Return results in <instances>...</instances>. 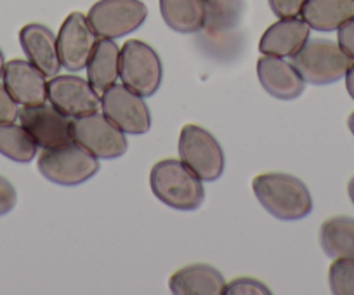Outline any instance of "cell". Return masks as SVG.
<instances>
[{"mask_svg":"<svg viewBox=\"0 0 354 295\" xmlns=\"http://www.w3.org/2000/svg\"><path fill=\"white\" fill-rule=\"evenodd\" d=\"M337 42L342 47L344 53L354 61V19H351L337 30Z\"/></svg>","mask_w":354,"mask_h":295,"instance_id":"obj_29","label":"cell"},{"mask_svg":"<svg viewBox=\"0 0 354 295\" xmlns=\"http://www.w3.org/2000/svg\"><path fill=\"white\" fill-rule=\"evenodd\" d=\"M205 8V32L212 37L231 32L243 15V0H202Z\"/></svg>","mask_w":354,"mask_h":295,"instance_id":"obj_23","label":"cell"},{"mask_svg":"<svg viewBox=\"0 0 354 295\" xmlns=\"http://www.w3.org/2000/svg\"><path fill=\"white\" fill-rule=\"evenodd\" d=\"M344 79H346L347 93H349V96L354 99V63L349 66V70H347V73Z\"/></svg>","mask_w":354,"mask_h":295,"instance_id":"obj_30","label":"cell"},{"mask_svg":"<svg viewBox=\"0 0 354 295\" xmlns=\"http://www.w3.org/2000/svg\"><path fill=\"white\" fill-rule=\"evenodd\" d=\"M224 294L226 295H270L271 290L268 288V285L262 283L261 280H255V278H236V280L226 283L224 288Z\"/></svg>","mask_w":354,"mask_h":295,"instance_id":"obj_25","label":"cell"},{"mask_svg":"<svg viewBox=\"0 0 354 295\" xmlns=\"http://www.w3.org/2000/svg\"><path fill=\"white\" fill-rule=\"evenodd\" d=\"M302 19L316 32H335L354 19V0H306Z\"/></svg>","mask_w":354,"mask_h":295,"instance_id":"obj_19","label":"cell"},{"mask_svg":"<svg viewBox=\"0 0 354 295\" xmlns=\"http://www.w3.org/2000/svg\"><path fill=\"white\" fill-rule=\"evenodd\" d=\"M122 84L142 97L158 93L163 79V64L158 53L142 40L131 39L122 46L118 61Z\"/></svg>","mask_w":354,"mask_h":295,"instance_id":"obj_5","label":"cell"},{"mask_svg":"<svg viewBox=\"0 0 354 295\" xmlns=\"http://www.w3.org/2000/svg\"><path fill=\"white\" fill-rule=\"evenodd\" d=\"M306 0H268L277 18H297Z\"/></svg>","mask_w":354,"mask_h":295,"instance_id":"obj_26","label":"cell"},{"mask_svg":"<svg viewBox=\"0 0 354 295\" xmlns=\"http://www.w3.org/2000/svg\"><path fill=\"white\" fill-rule=\"evenodd\" d=\"M149 186L156 198L176 210H196L203 203V181L181 160H160L149 172Z\"/></svg>","mask_w":354,"mask_h":295,"instance_id":"obj_2","label":"cell"},{"mask_svg":"<svg viewBox=\"0 0 354 295\" xmlns=\"http://www.w3.org/2000/svg\"><path fill=\"white\" fill-rule=\"evenodd\" d=\"M290 63L306 84L328 86L346 77L353 59L344 53L339 42L326 39H309L301 47V50L292 56Z\"/></svg>","mask_w":354,"mask_h":295,"instance_id":"obj_3","label":"cell"},{"mask_svg":"<svg viewBox=\"0 0 354 295\" xmlns=\"http://www.w3.org/2000/svg\"><path fill=\"white\" fill-rule=\"evenodd\" d=\"M37 167L40 174L54 184L78 186L97 174L100 158L71 141L57 148L44 150Z\"/></svg>","mask_w":354,"mask_h":295,"instance_id":"obj_4","label":"cell"},{"mask_svg":"<svg viewBox=\"0 0 354 295\" xmlns=\"http://www.w3.org/2000/svg\"><path fill=\"white\" fill-rule=\"evenodd\" d=\"M18 120L42 150H50L73 141L71 118L56 110L53 104L23 106L18 111Z\"/></svg>","mask_w":354,"mask_h":295,"instance_id":"obj_11","label":"cell"},{"mask_svg":"<svg viewBox=\"0 0 354 295\" xmlns=\"http://www.w3.org/2000/svg\"><path fill=\"white\" fill-rule=\"evenodd\" d=\"M347 195H349L351 202H353V205H354V175L351 178L349 184H347Z\"/></svg>","mask_w":354,"mask_h":295,"instance_id":"obj_31","label":"cell"},{"mask_svg":"<svg viewBox=\"0 0 354 295\" xmlns=\"http://www.w3.org/2000/svg\"><path fill=\"white\" fill-rule=\"evenodd\" d=\"M148 16L141 0H100L88 9L87 19L100 39H120L136 32Z\"/></svg>","mask_w":354,"mask_h":295,"instance_id":"obj_8","label":"cell"},{"mask_svg":"<svg viewBox=\"0 0 354 295\" xmlns=\"http://www.w3.org/2000/svg\"><path fill=\"white\" fill-rule=\"evenodd\" d=\"M255 198L280 220H301L313 210V196L299 178L283 172H266L252 181Z\"/></svg>","mask_w":354,"mask_h":295,"instance_id":"obj_1","label":"cell"},{"mask_svg":"<svg viewBox=\"0 0 354 295\" xmlns=\"http://www.w3.org/2000/svg\"><path fill=\"white\" fill-rule=\"evenodd\" d=\"M328 285L332 294L354 295V259H333L328 269Z\"/></svg>","mask_w":354,"mask_h":295,"instance_id":"obj_24","label":"cell"},{"mask_svg":"<svg viewBox=\"0 0 354 295\" xmlns=\"http://www.w3.org/2000/svg\"><path fill=\"white\" fill-rule=\"evenodd\" d=\"M2 82L21 106H37L47 101V77L30 61L12 59L6 63Z\"/></svg>","mask_w":354,"mask_h":295,"instance_id":"obj_13","label":"cell"},{"mask_svg":"<svg viewBox=\"0 0 354 295\" xmlns=\"http://www.w3.org/2000/svg\"><path fill=\"white\" fill-rule=\"evenodd\" d=\"M179 158L202 181L212 182L224 172V151L207 129L188 124L179 134Z\"/></svg>","mask_w":354,"mask_h":295,"instance_id":"obj_6","label":"cell"},{"mask_svg":"<svg viewBox=\"0 0 354 295\" xmlns=\"http://www.w3.org/2000/svg\"><path fill=\"white\" fill-rule=\"evenodd\" d=\"M47 99L70 118L84 117L101 110V96L87 79L77 75H56L47 82Z\"/></svg>","mask_w":354,"mask_h":295,"instance_id":"obj_10","label":"cell"},{"mask_svg":"<svg viewBox=\"0 0 354 295\" xmlns=\"http://www.w3.org/2000/svg\"><path fill=\"white\" fill-rule=\"evenodd\" d=\"M120 47L113 39H97L93 54L87 61V80L97 94H103L117 84Z\"/></svg>","mask_w":354,"mask_h":295,"instance_id":"obj_18","label":"cell"},{"mask_svg":"<svg viewBox=\"0 0 354 295\" xmlns=\"http://www.w3.org/2000/svg\"><path fill=\"white\" fill-rule=\"evenodd\" d=\"M319 245L330 259H354V219L335 216L326 219L319 228Z\"/></svg>","mask_w":354,"mask_h":295,"instance_id":"obj_21","label":"cell"},{"mask_svg":"<svg viewBox=\"0 0 354 295\" xmlns=\"http://www.w3.org/2000/svg\"><path fill=\"white\" fill-rule=\"evenodd\" d=\"M18 202V195L11 182L0 175V217L11 212Z\"/></svg>","mask_w":354,"mask_h":295,"instance_id":"obj_28","label":"cell"},{"mask_svg":"<svg viewBox=\"0 0 354 295\" xmlns=\"http://www.w3.org/2000/svg\"><path fill=\"white\" fill-rule=\"evenodd\" d=\"M169 288L176 295H221L226 280L210 264H189L170 276Z\"/></svg>","mask_w":354,"mask_h":295,"instance_id":"obj_17","label":"cell"},{"mask_svg":"<svg viewBox=\"0 0 354 295\" xmlns=\"http://www.w3.org/2000/svg\"><path fill=\"white\" fill-rule=\"evenodd\" d=\"M18 111V103L8 93L4 82H0V122H15Z\"/></svg>","mask_w":354,"mask_h":295,"instance_id":"obj_27","label":"cell"},{"mask_svg":"<svg viewBox=\"0 0 354 295\" xmlns=\"http://www.w3.org/2000/svg\"><path fill=\"white\" fill-rule=\"evenodd\" d=\"M347 127H349L351 134H353V135H354V111H353V113H351L349 120H347Z\"/></svg>","mask_w":354,"mask_h":295,"instance_id":"obj_32","label":"cell"},{"mask_svg":"<svg viewBox=\"0 0 354 295\" xmlns=\"http://www.w3.org/2000/svg\"><path fill=\"white\" fill-rule=\"evenodd\" d=\"M4 66H6L4 53H2V49H0V77H2V71H4Z\"/></svg>","mask_w":354,"mask_h":295,"instance_id":"obj_33","label":"cell"},{"mask_svg":"<svg viewBox=\"0 0 354 295\" xmlns=\"http://www.w3.org/2000/svg\"><path fill=\"white\" fill-rule=\"evenodd\" d=\"M257 79L270 96L281 101L297 99L306 82L294 64L278 56H262L257 61Z\"/></svg>","mask_w":354,"mask_h":295,"instance_id":"obj_14","label":"cell"},{"mask_svg":"<svg viewBox=\"0 0 354 295\" xmlns=\"http://www.w3.org/2000/svg\"><path fill=\"white\" fill-rule=\"evenodd\" d=\"M101 111L124 134L142 135L151 127V113L145 97L124 84H115L101 94Z\"/></svg>","mask_w":354,"mask_h":295,"instance_id":"obj_9","label":"cell"},{"mask_svg":"<svg viewBox=\"0 0 354 295\" xmlns=\"http://www.w3.org/2000/svg\"><path fill=\"white\" fill-rule=\"evenodd\" d=\"M19 44L30 63L35 64L44 75L53 79L59 73L61 61L53 30L40 23H30L19 32Z\"/></svg>","mask_w":354,"mask_h":295,"instance_id":"obj_15","label":"cell"},{"mask_svg":"<svg viewBox=\"0 0 354 295\" xmlns=\"http://www.w3.org/2000/svg\"><path fill=\"white\" fill-rule=\"evenodd\" d=\"M97 39L100 37L93 30L87 16L77 11L71 12L63 21L56 37L61 66L70 71L84 70Z\"/></svg>","mask_w":354,"mask_h":295,"instance_id":"obj_12","label":"cell"},{"mask_svg":"<svg viewBox=\"0 0 354 295\" xmlns=\"http://www.w3.org/2000/svg\"><path fill=\"white\" fill-rule=\"evenodd\" d=\"M311 28L302 18H280L266 30L259 42V50L266 56L292 57L304 46Z\"/></svg>","mask_w":354,"mask_h":295,"instance_id":"obj_16","label":"cell"},{"mask_svg":"<svg viewBox=\"0 0 354 295\" xmlns=\"http://www.w3.org/2000/svg\"><path fill=\"white\" fill-rule=\"evenodd\" d=\"M71 137L77 144L101 160L118 158L127 151L124 132L103 113L84 115L71 120Z\"/></svg>","mask_w":354,"mask_h":295,"instance_id":"obj_7","label":"cell"},{"mask_svg":"<svg viewBox=\"0 0 354 295\" xmlns=\"http://www.w3.org/2000/svg\"><path fill=\"white\" fill-rule=\"evenodd\" d=\"M160 15L177 33H196L205 25L202 0H160Z\"/></svg>","mask_w":354,"mask_h":295,"instance_id":"obj_20","label":"cell"},{"mask_svg":"<svg viewBox=\"0 0 354 295\" xmlns=\"http://www.w3.org/2000/svg\"><path fill=\"white\" fill-rule=\"evenodd\" d=\"M39 146L21 124L0 122V155L18 164H28L37 157Z\"/></svg>","mask_w":354,"mask_h":295,"instance_id":"obj_22","label":"cell"}]
</instances>
